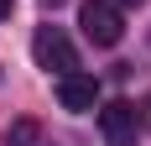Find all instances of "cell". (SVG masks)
Returning a JSON list of instances; mask_svg holds the SVG:
<instances>
[{"mask_svg": "<svg viewBox=\"0 0 151 146\" xmlns=\"http://www.w3.org/2000/svg\"><path fill=\"white\" fill-rule=\"evenodd\" d=\"M31 58H37V68L58 73V78L78 68V52H73V42H68L63 26H37V37H31Z\"/></svg>", "mask_w": 151, "mask_h": 146, "instance_id": "cell-1", "label": "cell"}, {"mask_svg": "<svg viewBox=\"0 0 151 146\" xmlns=\"http://www.w3.org/2000/svg\"><path fill=\"white\" fill-rule=\"evenodd\" d=\"M78 26H83V37H89L94 47H115L125 37V21H120V5H115V0H83Z\"/></svg>", "mask_w": 151, "mask_h": 146, "instance_id": "cell-2", "label": "cell"}, {"mask_svg": "<svg viewBox=\"0 0 151 146\" xmlns=\"http://www.w3.org/2000/svg\"><path fill=\"white\" fill-rule=\"evenodd\" d=\"M99 131H104V146H136L141 136V110L130 99H109L99 110Z\"/></svg>", "mask_w": 151, "mask_h": 146, "instance_id": "cell-3", "label": "cell"}, {"mask_svg": "<svg viewBox=\"0 0 151 146\" xmlns=\"http://www.w3.org/2000/svg\"><path fill=\"white\" fill-rule=\"evenodd\" d=\"M58 104L63 110H73V115H89L94 104H99V78L94 73H63L58 78Z\"/></svg>", "mask_w": 151, "mask_h": 146, "instance_id": "cell-4", "label": "cell"}, {"mask_svg": "<svg viewBox=\"0 0 151 146\" xmlns=\"http://www.w3.org/2000/svg\"><path fill=\"white\" fill-rule=\"evenodd\" d=\"M5 146H52V136H47L37 120H11V125H5Z\"/></svg>", "mask_w": 151, "mask_h": 146, "instance_id": "cell-5", "label": "cell"}, {"mask_svg": "<svg viewBox=\"0 0 151 146\" xmlns=\"http://www.w3.org/2000/svg\"><path fill=\"white\" fill-rule=\"evenodd\" d=\"M141 125H151V94H146V104H141Z\"/></svg>", "mask_w": 151, "mask_h": 146, "instance_id": "cell-6", "label": "cell"}, {"mask_svg": "<svg viewBox=\"0 0 151 146\" xmlns=\"http://www.w3.org/2000/svg\"><path fill=\"white\" fill-rule=\"evenodd\" d=\"M58 5H68V0H42V11H58Z\"/></svg>", "mask_w": 151, "mask_h": 146, "instance_id": "cell-7", "label": "cell"}, {"mask_svg": "<svg viewBox=\"0 0 151 146\" xmlns=\"http://www.w3.org/2000/svg\"><path fill=\"white\" fill-rule=\"evenodd\" d=\"M5 16H11V0H0V21H5Z\"/></svg>", "mask_w": 151, "mask_h": 146, "instance_id": "cell-8", "label": "cell"}, {"mask_svg": "<svg viewBox=\"0 0 151 146\" xmlns=\"http://www.w3.org/2000/svg\"><path fill=\"white\" fill-rule=\"evenodd\" d=\"M115 5H141V0H115Z\"/></svg>", "mask_w": 151, "mask_h": 146, "instance_id": "cell-9", "label": "cell"}]
</instances>
